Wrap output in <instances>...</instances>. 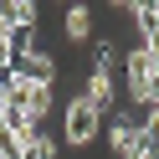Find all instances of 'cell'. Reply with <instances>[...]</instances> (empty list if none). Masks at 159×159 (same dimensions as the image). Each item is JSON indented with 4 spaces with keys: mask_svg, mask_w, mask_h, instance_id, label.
<instances>
[{
    "mask_svg": "<svg viewBox=\"0 0 159 159\" xmlns=\"http://www.w3.org/2000/svg\"><path fill=\"white\" fill-rule=\"evenodd\" d=\"M67 36H72V41H82L87 31H93V11H87V5H67Z\"/></svg>",
    "mask_w": 159,
    "mask_h": 159,
    "instance_id": "7a4b0ae2",
    "label": "cell"
},
{
    "mask_svg": "<svg viewBox=\"0 0 159 159\" xmlns=\"http://www.w3.org/2000/svg\"><path fill=\"white\" fill-rule=\"evenodd\" d=\"M98 123H103V108L93 103V98H72V103H67V113H62V134L72 139V144H87V139L98 134Z\"/></svg>",
    "mask_w": 159,
    "mask_h": 159,
    "instance_id": "6da1fadb",
    "label": "cell"
}]
</instances>
